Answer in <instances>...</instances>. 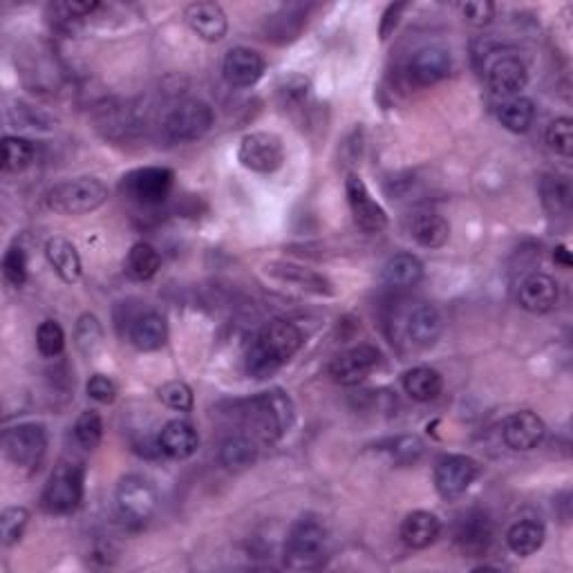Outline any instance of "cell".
<instances>
[{
  "mask_svg": "<svg viewBox=\"0 0 573 573\" xmlns=\"http://www.w3.org/2000/svg\"><path fill=\"white\" fill-rule=\"evenodd\" d=\"M303 345V332L289 321H271L262 327L247 354V372L256 379H267L278 372Z\"/></svg>",
  "mask_w": 573,
  "mask_h": 573,
  "instance_id": "cell-1",
  "label": "cell"
},
{
  "mask_svg": "<svg viewBox=\"0 0 573 573\" xmlns=\"http://www.w3.org/2000/svg\"><path fill=\"white\" fill-rule=\"evenodd\" d=\"M242 417L253 430V437L276 441L285 435L296 419L294 401L285 390H267L242 403Z\"/></svg>",
  "mask_w": 573,
  "mask_h": 573,
  "instance_id": "cell-2",
  "label": "cell"
},
{
  "mask_svg": "<svg viewBox=\"0 0 573 573\" xmlns=\"http://www.w3.org/2000/svg\"><path fill=\"white\" fill-rule=\"evenodd\" d=\"M327 560V529L316 515H303L291 524L285 542V565L296 571L323 567Z\"/></svg>",
  "mask_w": 573,
  "mask_h": 573,
  "instance_id": "cell-3",
  "label": "cell"
},
{
  "mask_svg": "<svg viewBox=\"0 0 573 573\" xmlns=\"http://www.w3.org/2000/svg\"><path fill=\"white\" fill-rule=\"evenodd\" d=\"M108 200V186L99 177H74L54 184L45 193L48 209L59 215H86L97 211Z\"/></svg>",
  "mask_w": 573,
  "mask_h": 573,
  "instance_id": "cell-4",
  "label": "cell"
},
{
  "mask_svg": "<svg viewBox=\"0 0 573 573\" xmlns=\"http://www.w3.org/2000/svg\"><path fill=\"white\" fill-rule=\"evenodd\" d=\"M155 486L142 475H128L117 486V511L130 526H144L157 511Z\"/></svg>",
  "mask_w": 573,
  "mask_h": 573,
  "instance_id": "cell-5",
  "label": "cell"
},
{
  "mask_svg": "<svg viewBox=\"0 0 573 573\" xmlns=\"http://www.w3.org/2000/svg\"><path fill=\"white\" fill-rule=\"evenodd\" d=\"M175 184V173L166 166H146L130 171L121 180V193L128 200H133L142 206H157L166 202Z\"/></svg>",
  "mask_w": 573,
  "mask_h": 573,
  "instance_id": "cell-6",
  "label": "cell"
},
{
  "mask_svg": "<svg viewBox=\"0 0 573 573\" xmlns=\"http://www.w3.org/2000/svg\"><path fill=\"white\" fill-rule=\"evenodd\" d=\"M83 468L79 464H59L52 471L43 491V506L52 513H72L83 500Z\"/></svg>",
  "mask_w": 573,
  "mask_h": 573,
  "instance_id": "cell-7",
  "label": "cell"
},
{
  "mask_svg": "<svg viewBox=\"0 0 573 573\" xmlns=\"http://www.w3.org/2000/svg\"><path fill=\"white\" fill-rule=\"evenodd\" d=\"M213 126V110L204 101H184L168 112L164 119V133L171 142H197Z\"/></svg>",
  "mask_w": 573,
  "mask_h": 573,
  "instance_id": "cell-8",
  "label": "cell"
},
{
  "mask_svg": "<svg viewBox=\"0 0 573 573\" xmlns=\"http://www.w3.org/2000/svg\"><path fill=\"white\" fill-rule=\"evenodd\" d=\"M3 448L12 464L34 468L41 464L48 448V432L41 424H18L3 435Z\"/></svg>",
  "mask_w": 573,
  "mask_h": 573,
  "instance_id": "cell-9",
  "label": "cell"
},
{
  "mask_svg": "<svg viewBox=\"0 0 573 573\" xmlns=\"http://www.w3.org/2000/svg\"><path fill=\"white\" fill-rule=\"evenodd\" d=\"M238 159L253 173H276L285 162V146L274 133H249L242 137Z\"/></svg>",
  "mask_w": 573,
  "mask_h": 573,
  "instance_id": "cell-10",
  "label": "cell"
},
{
  "mask_svg": "<svg viewBox=\"0 0 573 573\" xmlns=\"http://www.w3.org/2000/svg\"><path fill=\"white\" fill-rule=\"evenodd\" d=\"M482 473V466L468 455H444L435 466V488L444 500H457Z\"/></svg>",
  "mask_w": 573,
  "mask_h": 573,
  "instance_id": "cell-11",
  "label": "cell"
},
{
  "mask_svg": "<svg viewBox=\"0 0 573 573\" xmlns=\"http://www.w3.org/2000/svg\"><path fill=\"white\" fill-rule=\"evenodd\" d=\"M345 195L350 211L354 215L356 227L363 229L365 233H379L388 227V213L383 206L374 200L372 193L359 175L352 173L345 180Z\"/></svg>",
  "mask_w": 573,
  "mask_h": 573,
  "instance_id": "cell-12",
  "label": "cell"
},
{
  "mask_svg": "<svg viewBox=\"0 0 573 573\" xmlns=\"http://www.w3.org/2000/svg\"><path fill=\"white\" fill-rule=\"evenodd\" d=\"M381 361V352L374 345H356L338 354L330 363V377L341 385H356L370 377Z\"/></svg>",
  "mask_w": 573,
  "mask_h": 573,
  "instance_id": "cell-13",
  "label": "cell"
},
{
  "mask_svg": "<svg viewBox=\"0 0 573 573\" xmlns=\"http://www.w3.org/2000/svg\"><path fill=\"white\" fill-rule=\"evenodd\" d=\"M450 70H453V56H450V52L437 48V45H428V48H421L410 56L406 74L410 83H415L417 88H428L444 81Z\"/></svg>",
  "mask_w": 573,
  "mask_h": 573,
  "instance_id": "cell-14",
  "label": "cell"
},
{
  "mask_svg": "<svg viewBox=\"0 0 573 573\" xmlns=\"http://www.w3.org/2000/svg\"><path fill=\"white\" fill-rule=\"evenodd\" d=\"M267 63L262 54L251 48H233L224 56L222 74L233 88H251L262 79Z\"/></svg>",
  "mask_w": 573,
  "mask_h": 573,
  "instance_id": "cell-15",
  "label": "cell"
},
{
  "mask_svg": "<svg viewBox=\"0 0 573 573\" xmlns=\"http://www.w3.org/2000/svg\"><path fill=\"white\" fill-rule=\"evenodd\" d=\"M455 544L466 558H482L493 544V522L482 511H471L457 524Z\"/></svg>",
  "mask_w": 573,
  "mask_h": 573,
  "instance_id": "cell-16",
  "label": "cell"
},
{
  "mask_svg": "<svg viewBox=\"0 0 573 573\" xmlns=\"http://www.w3.org/2000/svg\"><path fill=\"white\" fill-rule=\"evenodd\" d=\"M486 81L495 95L500 97H515L520 90L526 88V81H529V72H526V65L513 54H502L488 65L486 70Z\"/></svg>",
  "mask_w": 573,
  "mask_h": 573,
  "instance_id": "cell-17",
  "label": "cell"
},
{
  "mask_svg": "<svg viewBox=\"0 0 573 573\" xmlns=\"http://www.w3.org/2000/svg\"><path fill=\"white\" fill-rule=\"evenodd\" d=\"M184 18L191 30L206 43H218L229 32V18L218 3H191L184 9Z\"/></svg>",
  "mask_w": 573,
  "mask_h": 573,
  "instance_id": "cell-18",
  "label": "cell"
},
{
  "mask_svg": "<svg viewBox=\"0 0 573 573\" xmlns=\"http://www.w3.org/2000/svg\"><path fill=\"white\" fill-rule=\"evenodd\" d=\"M547 426L544 421L535 415L531 410L515 412L509 419L504 421L502 426V437L504 444L511 450H531L542 441Z\"/></svg>",
  "mask_w": 573,
  "mask_h": 573,
  "instance_id": "cell-19",
  "label": "cell"
},
{
  "mask_svg": "<svg viewBox=\"0 0 573 573\" xmlns=\"http://www.w3.org/2000/svg\"><path fill=\"white\" fill-rule=\"evenodd\" d=\"M267 274L271 278L280 280V283L305 291V294H314V296L334 294L332 283L325 276L316 274V271L307 269V267L291 265V262H271V265H267Z\"/></svg>",
  "mask_w": 573,
  "mask_h": 573,
  "instance_id": "cell-20",
  "label": "cell"
},
{
  "mask_svg": "<svg viewBox=\"0 0 573 573\" xmlns=\"http://www.w3.org/2000/svg\"><path fill=\"white\" fill-rule=\"evenodd\" d=\"M444 330V323H441V314L437 312V307H432L430 303H419L417 307H412L406 316V336L408 341L426 350L432 347L441 336Z\"/></svg>",
  "mask_w": 573,
  "mask_h": 573,
  "instance_id": "cell-21",
  "label": "cell"
},
{
  "mask_svg": "<svg viewBox=\"0 0 573 573\" xmlns=\"http://www.w3.org/2000/svg\"><path fill=\"white\" fill-rule=\"evenodd\" d=\"M518 300L522 309L531 314H547L558 305V285L547 274H529L518 291Z\"/></svg>",
  "mask_w": 573,
  "mask_h": 573,
  "instance_id": "cell-22",
  "label": "cell"
},
{
  "mask_svg": "<svg viewBox=\"0 0 573 573\" xmlns=\"http://www.w3.org/2000/svg\"><path fill=\"white\" fill-rule=\"evenodd\" d=\"M197 446H200V435L184 419L168 421L157 439V448L171 459H189L195 455Z\"/></svg>",
  "mask_w": 573,
  "mask_h": 573,
  "instance_id": "cell-23",
  "label": "cell"
},
{
  "mask_svg": "<svg viewBox=\"0 0 573 573\" xmlns=\"http://www.w3.org/2000/svg\"><path fill=\"white\" fill-rule=\"evenodd\" d=\"M128 338L142 352L159 350L168 338L166 318L159 312H142L133 316L128 325Z\"/></svg>",
  "mask_w": 573,
  "mask_h": 573,
  "instance_id": "cell-24",
  "label": "cell"
},
{
  "mask_svg": "<svg viewBox=\"0 0 573 573\" xmlns=\"http://www.w3.org/2000/svg\"><path fill=\"white\" fill-rule=\"evenodd\" d=\"M45 258H48L52 269L56 271V276H59L63 283L72 285L81 278L83 271L81 256L70 240H65L61 236L50 238L48 244H45Z\"/></svg>",
  "mask_w": 573,
  "mask_h": 573,
  "instance_id": "cell-25",
  "label": "cell"
},
{
  "mask_svg": "<svg viewBox=\"0 0 573 573\" xmlns=\"http://www.w3.org/2000/svg\"><path fill=\"white\" fill-rule=\"evenodd\" d=\"M424 278V262L412 253H397L392 256L381 271V280L390 289H412Z\"/></svg>",
  "mask_w": 573,
  "mask_h": 573,
  "instance_id": "cell-26",
  "label": "cell"
},
{
  "mask_svg": "<svg viewBox=\"0 0 573 573\" xmlns=\"http://www.w3.org/2000/svg\"><path fill=\"white\" fill-rule=\"evenodd\" d=\"M441 533V522L430 511H412L401 522V540L410 549H428Z\"/></svg>",
  "mask_w": 573,
  "mask_h": 573,
  "instance_id": "cell-27",
  "label": "cell"
},
{
  "mask_svg": "<svg viewBox=\"0 0 573 573\" xmlns=\"http://www.w3.org/2000/svg\"><path fill=\"white\" fill-rule=\"evenodd\" d=\"M410 236L419 247L439 249L444 247L450 238V224L444 215H439L435 211L417 213L410 224Z\"/></svg>",
  "mask_w": 573,
  "mask_h": 573,
  "instance_id": "cell-28",
  "label": "cell"
},
{
  "mask_svg": "<svg viewBox=\"0 0 573 573\" xmlns=\"http://www.w3.org/2000/svg\"><path fill=\"white\" fill-rule=\"evenodd\" d=\"M307 18V7L305 5H285L280 7L276 14H271L267 18V39L274 43H289L294 41L300 34Z\"/></svg>",
  "mask_w": 573,
  "mask_h": 573,
  "instance_id": "cell-29",
  "label": "cell"
},
{
  "mask_svg": "<svg viewBox=\"0 0 573 573\" xmlns=\"http://www.w3.org/2000/svg\"><path fill=\"white\" fill-rule=\"evenodd\" d=\"M258 459L256 441L247 435H231L222 441L220 446V462L227 471H247Z\"/></svg>",
  "mask_w": 573,
  "mask_h": 573,
  "instance_id": "cell-30",
  "label": "cell"
},
{
  "mask_svg": "<svg viewBox=\"0 0 573 573\" xmlns=\"http://www.w3.org/2000/svg\"><path fill=\"white\" fill-rule=\"evenodd\" d=\"M444 388V379L437 370L428 368V365H419V368H412L403 374V390L410 399H415L419 403H426L437 399Z\"/></svg>",
  "mask_w": 573,
  "mask_h": 573,
  "instance_id": "cell-31",
  "label": "cell"
},
{
  "mask_svg": "<svg viewBox=\"0 0 573 573\" xmlns=\"http://www.w3.org/2000/svg\"><path fill=\"white\" fill-rule=\"evenodd\" d=\"M544 538H547V531H544V526L540 522L520 520L511 526L509 533H506V544H509V549L515 556L526 558L542 549Z\"/></svg>",
  "mask_w": 573,
  "mask_h": 573,
  "instance_id": "cell-32",
  "label": "cell"
},
{
  "mask_svg": "<svg viewBox=\"0 0 573 573\" xmlns=\"http://www.w3.org/2000/svg\"><path fill=\"white\" fill-rule=\"evenodd\" d=\"M159 267H162V256H159V251L150 247L148 242H137L133 244V249L128 251L126 274L133 280L146 283V280L155 278Z\"/></svg>",
  "mask_w": 573,
  "mask_h": 573,
  "instance_id": "cell-33",
  "label": "cell"
},
{
  "mask_svg": "<svg viewBox=\"0 0 573 573\" xmlns=\"http://www.w3.org/2000/svg\"><path fill=\"white\" fill-rule=\"evenodd\" d=\"M497 117H500L502 126L506 130H511V133H526L533 124L535 106L533 101L526 97H511L509 101L502 103L500 110H497Z\"/></svg>",
  "mask_w": 573,
  "mask_h": 573,
  "instance_id": "cell-34",
  "label": "cell"
},
{
  "mask_svg": "<svg viewBox=\"0 0 573 573\" xmlns=\"http://www.w3.org/2000/svg\"><path fill=\"white\" fill-rule=\"evenodd\" d=\"M34 162V144L30 139L7 135L3 139V171L21 173Z\"/></svg>",
  "mask_w": 573,
  "mask_h": 573,
  "instance_id": "cell-35",
  "label": "cell"
},
{
  "mask_svg": "<svg viewBox=\"0 0 573 573\" xmlns=\"http://www.w3.org/2000/svg\"><path fill=\"white\" fill-rule=\"evenodd\" d=\"M74 341H77L79 352L83 356H95L103 347V327L95 314H83L77 321V330H74Z\"/></svg>",
  "mask_w": 573,
  "mask_h": 573,
  "instance_id": "cell-36",
  "label": "cell"
},
{
  "mask_svg": "<svg viewBox=\"0 0 573 573\" xmlns=\"http://www.w3.org/2000/svg\"><path fill=\"white\" fill-rule=\"evenodd\" d=\"M103 437V421L99 417V412L86 410L81 412L79 419L74 421V439L77 444L86 450H95L101 444Z\"/></svg>",
  "mask_w": 573,
  "mask_h": 573,
  "instance_id": "cell-37",
  "label": "cell"
},
{
  "mask_svg": "<svg viewBox=\"0 0 573 573\" xmlns=\"http://www.w3.org/2000/svg\"><path fill=\"white\" fill-rule=\"evenodd\" d=\"M36 347H39V352L45 356V359H54V356H59L65 350V332L63 327L48 318V321H43L39 325V330H36Z\"/></svg>",
  "mask_w": 573,
  "mask_h": 573,
  "instance_id": "cell-38",
  "label": "cell"
},
{
  "mask_svg": "<svg viewBox=\"0 0 573 573\" xmlns=\"http://www.w3.org/2000/svg\"><path fill=\"white\" fill-rule=\"evenodd\" d=\"M547 144L551 150H556L562 157H571L573 153V121L569 117L553 119L547 126Z\"/></svg>",
  "mask_w": 573,
  "mask_h": 573,
  "instance_id": "cell-39",
  "label": "cell"
},
{
  "mask_svg": "<svg viewBox=\"0 0 573 573\" xmlns=\"http://www.w3.org/2000/svg\"><path fill=\"white\" fill-rule=\"evenodd\" d=\"M27 522H30V513L23 506H12V509L3 511V515H0V533H3L5 547H12L23 538Z\"/></svg>",
  "mask_w": 573,
  "mask_h": 573,
  "instance_id": "cell-40",
  "label": "cell"
},
{
  "mask_svg": "<svg viewBox=\"0 0 573 573\" xmlns=\"http://www.w3.org/2000/svg\"><path fill=\"white\" fill-rule=\"evenodd\" d=\"M542 202L551 213H560L569 209L571 191L562 177H544L542 182Z\"/></svg>",
  "mask_w": 573,
  "mask_h": 573,
  "instance_id": "cell-41",
  "label": "cell"
},
{
  "mask_svg": "<svg viewBox=\"0 0 573 573\" xmlns=\"http://www.w3.org/2000/svg\"><path fill=\"white\" fill-rule=\"evenodd\" d=\"M159 399H162L168 408L177 412H191L193 410V390L184 381H168L159 388Z\"/></svg>",
  "mask_w": 573,
  "mask_h": 573,
  "instance_id": "cell-42",
  "label": "cell"
},
{
  "mask_svg": "<svg viewBox=\"0 0 573 573\" xmlns=\"http://www.w3.org/2000/svg\"><path fill=\"white\" fill-rule=\"evenodd\" d=\"M3 274L12 287L21 289L27 280V256L21 247H9L3 258Z\"/></svg>",
  "mask_w": 573,
  "mask_h": 573,
  "instance_id": "cell-43",
  "label": "cell"
},
{
  "mask_svg": "<svg viewBox=\"0 0 573 573\" xmlns=\"http://www.w3.org/2000/svg\"><path fill=\"white\" fill-rule=\"evenodd\" d=\"M388 450H390V455L394 457V462L408 466V464H415L417 459L421 457V453H424V444H421L419 437L406 435V437L394 439Z\"/></svg>",
  "mask_w": 573,
  "mask_h": 573,
  "instance_id": "cell-44",
  "label": "cell"
},
{
  "mask_svg": "<svg viewBox=\"0 0 573 573\" xmlns=\"http://www.w3.org/2000/svg\"><path fill=\"white\" fill-rule=\"evenodd\" d=\"M459 12H462L466 23H471L475 27H484L493 21L495 5L488 3V0H468V3L459 5Z\"/></svg>",
  "mask_w": 573,
  "mask_h": 573,
  "instance_id": "cell-45",
  "label": "cell"
},
{
  "mask_svg": "<svg viewBox=\"0 0 573 573\" xmlns=\"http://www.w3.org/2000/svg\"><path fill=\"white\" fill-rule=\"evenodd\" d=\"M88 397L95 399L97 403H112L117 399V385L106 374H92L88 385Z\"/></svg>",
  "mask_w": 573,
  "mask_h": 573,
  "instance_id": "cell-46",
  "label": "cell"
},
{
  "mask_svg": "<svg viewBox=\"0 0 573 573\" xmlns=\"http://www.w3.org/2000/svg\"><path fill=\"white\" fill-rule=\"evenodd\" d=\"M406 9H408V3H394V5H390L388 9H385L383 21H381V30H379L383 41L388 39V36L394 32V27L399 25V18H401L403 12H406Z\"/></svg>",
  "mask_w": 573,
  "mask_h": 573,
  "instance_id": "cell-47",
  "label": "cell"
},
{
  "mask_svg": "<svg viewBox=\"0 0 573 573\" xmlns=\"http://www.w3.org/2000/svg\"><path fill=\"white\" fill-rule=\"evenodd\" d=\"M309 90V81L303 77H289L285 81V86L280 88V95H283L287 101H303L307 97Z\"/></svg>",
  "mask_w": 573,
  "mask_h": 573,
  "instance_id": "cell-48",
  "label": "cell"
},
{
  "mask_svg": "<svg viewBox=\"0 0 573 573\" xmlns=\"http://www.w3.org/2000/svg\"><path fill=\"white\" fill-rule=\"evenodd\" d=\"M553 262H556V265H560L562 269H569L573 265L569 247H565V244H560V247L553 249Z\"/></svg>",
  "mask_w": 573,
  "mask_h": 573,
  "instance_id": "cell-49",
  "label": "cell"
}]
</instances>
